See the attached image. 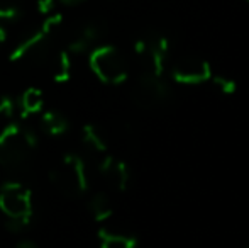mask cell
<instances>
[{
  "mask_svg": "<svg viewBox=\"0 0 249 248\" xmlns=\"http://www.w3.org/2000/svg\"><path fill=\"white\" fill-rule=\"evenodd\" d=\"M61 26L63 17L59 14L48 16L36 31L19 41V44L14 48L10 55V60L24 61L33 66H48L58 51L56 41L61 33Z\"/></svg>",
  "mask_w": 249,
  "mask_h": 248,
  "instance_id": "obj_1",
  "label": "cell"
},
{
  "mask_svg": "<svg viewBox=\"0 0 249 248\" xmlns=\"http://www.w3.org/2000/svg\"><path fill=\"white\" fill-rule=\"evenodd\" d=\"M36 138L22 126H9L0 133V169L20 172L29 165Z\"/></svg>",
  "mask_w": 249,
  "mask_h": 248,
  "instance_id": "obj_2",
  "label": "cell"
},
{
  "mask_svg": "<svg viewBox=\"0 0 249 248\" xmlns=\"http://www.w3.org/2000/svg\"><path fill=\"white\" fill-rule=\"evenodd\" d=\"M90 68L105 83L117 85L127 78L129 65L125 57L115 46H97L90 55Z\"/></svg>",
  "mask_w": 249,
  "mask_h": 248,
  "instance_id": "obj_3",
  "label": "cell"
},
{
  "mask_svg": "<svg viewBox=\"0 0 249 248\" xmlns=\"http://www.w3.org/2000/svg\"><path fill=\"white\" fill-rule=\"evenodd\" d=\"M51 182L66 197H78L87 189L83 160L76 155H65L51 170Z\"/></svg>",
  "mask_w": 249,
  "mask_h": 248,
  "instance_id": "obj_4",
  "label": "cell"
},
{
  "mask_svg": "<svg viewBox=\"0 0 249 248\" xmlns=\"http://www.w3.org/2000/svg\"><path fill=\"white\" fill-rule=\"evenodd\" d=\"M168 95H170V89L161 78V75H154L151 72L142 73L132 90V100L141 109H154L163 104Z\"/></svg>",
  "mask_w": 249,
  "mask_h": 248,
  "instance_id": "obj_5",
  "label": "cell"
},
{
  "mask_svg": "<svg viewBox=\"0 0 249 248\" xmlns=\"http://www.w3.org/2000/svg\"><path fill=\"white\" fill-rule=\"evenodd\" d=\"M136 53L148 63V72L154 75H161L164 70V63L168 60L170 44L168 39L160 33H146L136 41Z\"/></svg>",
  "mask_w": 249,
  "mask_h": 248,
  "instance_id": "obj_6",
  "label": "cell"
},
{
  "mask_svg": "<svg viewBox=\"0 0 249 248\" xmlns=\"http://www.w3.org/2000/svg\"><path fill=\"white\" fill-rule=\"evenodd\" d=\"M31 191L19 182H7L0 189V209L9 219L31 218Z\"/></svg>",
  "mask_w": 249,
  "mask_h": 248,
  "instance_id": "obj_7",
  "label": "cell"
},
{
  "mask_svg": "<svg viewBox=\"0 0 249 248\" xmlns=\"http://www.w3.org/2000/svg\"><path fill=\"white\" fill-rule=\"evenodd\" d=\"M171 73H173V78L178 83H187V85L203 83L207 80H210V76H212V70H210L209 63L203 58L195 57V55L181 57L173 65Z\"/></svg>",
  "mask_w": 249,
  "mask_h": 248,
  "instance_id": "obj_8",
  "label": "cell"
},
{
  "mask_svg": "<svg viewBox=\"0 0 249 248\" xmlns=\"http://www.w3.org/2000/svg\"><path fill=\"white\" fill-rule=\"evenodd\" d=\"M102 36V26L99 22H80L71 26L65 33V44L66 50L71 53H85L93 44L100 39Z\"/></svg>",
  "mask_w": 249,
  "mask_h": 248,
  "instance_id": "obj_9",
  "label": "cell"
},
{
  "mask_svg": "<svg viewBox=\"0 0 249 248\" xmlns=\"http://www.w3.org/2000/svg\"><path fill=\"white\" fill-rule=\"evenodd\" d=\"M100 173L114 189L124 191L129 182V170L124 162L115 160L112 156H105L100 163Z\"/></svg>",
  "mask_w": 249,
  "mask_h": 248,
  "instance_id": "obj_10",
  "label": "cell"
},
{
  "mask_svg": "<svg viewBox=\"0 0 249 248\" xmlns=\"http://www.w3.org/2000/svg\"><path fill=\"white\" fill-rule=\"evenodd\" d=\"M48 68L51 70L54 80H58V82L66 80L70 76V72H71V61H70L68 53L63 50H58L54 57H53V60L50 61V65H48Z\"/></svg>",
  "mask_w": 249,
  "mask_h": 248,
  "instance_id": "obj_11",
  "label": "cell"
},
{
  "mask_svg": "<svg viewBox=\"0 0 249 248\" xmlns=\"http://www.w3.org/2000/svg\"><path fill=\"white\" fill-rule=\"evenodd\" d=\"M41 126H43V129L48 133V134L58 136V134H63V133L68 129V119H66L61 113L51 111V113H46L43 116Z\"/></svg>",
  "mask_w": 249,
  "mask_h": 248,
  "instance_id": "obj_12",
  "label": "cell"
},
{
  "mask_svg": "<svg viewBox=\"0 0 249 248\" xmlns=\"http://www.w3.org/2000/svg\"><path fill=\"white\" fill-rule=\"evenodd\" d=\"M89 211L97 221H104L112 214V204L110 199L105 194H95L89 201Z\"/></svg>",
  "mask_w": 249,
  "mask_h": 248,
  "instance_id": "obj_13",
  "label": "cell"
},
{
  "mask_svg": "<svg viewBox=\"0 0 249 248\" xmlns=\"http://www.w3.org/2000/svg\"><path fill=\"white\" fill-rule=\"evenodd\" d=\"M83 143L87 145V148L90 152L95 153H104L107 150V143H105V138L102 136V133L93 126H87L85 131H83Z\"/></svg>",
  "mask_w": 249,
  "mask_h": 248,
  "instance_id": "obj_14",
  "label": "cell"
},
{
  "mask_svg": "<svg viewBox=\"0 0 249 248\" xmlns=\"http://www.w3.org/2000/svg\"><path fill=\"white\" fill-rule=\"evenodd\" d=\"M102 248H136V240L117 233L102 231Z\"/></svg>",
  "mask_w": 249,
  "mask_h": 248,
  "instance_id": "obj_15",
  "label": "cell"
},
{
  "mask_svg": "<svg viewBox=\"0 0 249 248\" xmlns=\"http://www.w3.org/2000/svg\"><path fill=\"white\" fill-rule=\"evenodd\" d=\"M20 107L24 113H39L43 109V94L37 89H29L20 99Z\"/></svg>",
  "mask_w": 249,
  "mask_h": 248,
  "instance_id": "obj_16",
  "label": "cell"
},
{
  "mask_svg": "<svg viewBox=\"0 0 249 248\" xmlns=\"http://www.w3.org/2000/svg\"><path fill=\"white\" fill-rule=\"evenodd\" d=\"M24 0H0V19L12 20L20 14Z\"/></svg>",
  "mask_w": 249,
  "mask_h": 248,
  "instance_id": "obj_17",
  "label": "cell"
},
{
  "mask_svg": "<svg viewBox=\"0 0 249 248\" xmlns=\"http://www.w3.org/2000/svg\"><path fill=\"white\" fill-rule=\"evenodd\" d=\"M210 78H212L215 89L220 90L222 94H226V95L236 92L237 85H236V82H234L232 78H227V76H210Z\"/></svg>",
  "mask_w": 249,
  "mask_h": 248,
  "instance_id": "obj_18",
  "label": "cell"
},
{
  "mask_svg": "<svg viewBox=\"0 0 249 248\" xmlns=\"http://www.w3.org/2000/svg\"><path fill=\"white\" fill-rule=\"evenodd\" d=\"M12 100H10V97H7L5 94H0V116L2 114H5V116H9L10 113H12Z\"/></svg>",
  "mask_w": 249,
  "mask_h": 248,
  "instance_id": "obj_19",
  "label": "cell"
},
{
  "mask_svg": "<svg viewBox=\"0 0 249 248\" xmlns=\"http://www.w3.org/2000/svg\"><path fill=\"white\" fill-rule=\"evenodd\" d=\"M56 0H37V10L41 14H50L54 9Z\"/></svg>",
  "mask_w": 249,
  "mask_h": 248,
  "instance_id": "obj_20",
  "label": "cell"
},
{
  "mask_svg": "<svg viewBox=\"0 0 249 248\" xmlns=\"http://www.w3.org/2000/svg\"><path fill=\"white\" fill-rule=\"evenodd\" d=\"M17 248H39L34 242H29V240H24V242H20Z\"/></svg>",
  "mask_w": 249,
  "mask_h": 248,
  "instance_id": "obj_21",
  "label": "cell"
},
{
  "mask_svg": "<svg viewBox=\"0 0 249 248\" xmlns=\"http://www.w3.org/2000/svg\"><path fill=\"white\" fill-rule=\"evenodd\" d=\"M56 2H61L65 5H78V3L85 2V0H56Z\"/></svg>",
  "mask_w": 249,
  "mask_h": 248,
  "instance_id": "obj_22",
  "label": "cell"
}]
</instances>
